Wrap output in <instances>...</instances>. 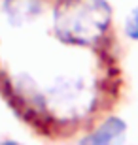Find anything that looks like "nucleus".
I'll list each match as a JSON object with an SVG mask.
<instances>
[{"label":"nucleus","instance_id":"obj_1","mask_svg":"<svg viewBox=\"0 0 138 145\" xmlns=\"http://www.w3.org/2000/svg\"><path fill=\"white\" fill-rule=\"evenodd\" d=\"M110 23L106 0H61L53 10V32L64 45H93L108 32Z\"/></svg>","mask_w":138,"mask_h":145},{"label":"nucleus","instance_id":"obj_2","mask_svg":"<svg viewBox=\"0 0 138 145\" xmlns=\"http://www.w3.org/2000/svg\"><path fill=\"white\" fill-rule=\"evenodd\" d=\"M42 0H4V13L11 27H25L42 15Z\"/></svg>","mask_w":138,"mask_h":145},{"label":"nucleus","instance_id":"obj_3","mask_svg":"<svg viewBox=\"0 0 138 145\" xmlns=\"http://www.w3.org/2000/svg\"><path fill=\"white\" fill-rule=\"evenodd\" d=\"M127 124L119 117H108L104 123L91 132L87 138H83V143H98V145H108V143H119L125 138Z\"/></svg>","mask_w":138,"mask_h":145},{"label":"nucleus","instance_id":"obj_4","mask_svg":"<svg viewBox=\"0 0 138 145\" xmlns=\"http://www.w3.org/2000/svg\"><path fill=\"white\" fill-rule=\"evenodd\" d=\"M123 32L125 36L131 38V40H136L138 42V6L127 13L125 17V23H123Z\"/></svg>","mask_w":138,"mask_h":145}]
</instances>
